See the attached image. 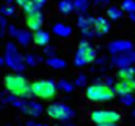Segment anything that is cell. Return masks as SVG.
Masks as SVG:
<instances>
[{"label":"cell","instance_id":"cell-1","mask_svg":"<svg viewBox=\"0 0 135 126\" xmlns=\"http://www.w3.org/2000/svg\"><path fill=\"white\" fill-rule=\"evenodd\" d=\"M5 88L6 92L19 98H32V84L21 74V73H14V74H6L5 76Z\"/></svg>","mask_w":135,"mask_h":126},{"label":"cell","instance_id":"cell-2","mask_svg":"<svg viewBox=\"0 0 135 126\" xmlns=\"http://www.w3.org/2000/svg\"><path fill=\"white\" fill-rule=\"evenodd\" d=\"M115 90L113 87L107 85L105 82H94L93 85L86 87V98L93 102H105V101H112L115 98Z\"/></svg>","mask_w":135,"mask_h":126},{"label":"cell","instance_id":"cell-3","mask_svg":"<svg viewBox=\"0 0 135 126\" xmlns=\"http://www.w3.org/2000/svg\"><path fill=\"white\" fill-rule=\"evenodd\" d=\"M3 57H5V65L8 68H11L14 73H22L25 69V66H27L24 55L19 52L17 46L14 43H11V41L6 43V46H5V55Z\"/></svg>","mask_w":135,"mask_h":126},{"label":"cell","instance_id":"cell-4","mask_svg":"<svg viewBox=\"0 0 135 126\" xmlns=\"http://www.w3.org/2000/svg\"><path fill=\"white\" fill-rule=\"evenodd\" d=\"M96 55H98V52H96V47L90 43V41H86V39H83V41H80V44H79V47H77V52H75V55H74V66H77V68H83V66H86V65H90V63H93L96 60Z\"/></svg>","mask_w":135,"mask_h":126},{"label":"cell","instance_id":"cell-5","mask_svg":"<svg viewBox=\"0 0 135 126\" xmlns=\"http://www.w3.org/2000/svg\"><path fill=\"white\" fill-rule=\"evenodd\" d=\"M46 112H47L49 118L61 122V123L71 122L75 117V110L72 107H69L68 104H63V102H52V104H49Z\"/></svg>","mask_w":135,"mask_h":126},{"label":"cell","instance_id":"cell-6","mask_svg":"<svg viewBox=\"0 0 135 126\" xmlns=\"http://www.w3.org/2000/svg\"><path fill=\"white\" fill-rule=\"evenodd\" d=\"M32 92L33 96L41 98V99H52L58 88H57V82L55 80H47V79H41V80H35L32 82Z\"/></svg>","mask_w":135,"mask_h":126},{"label":"cell","instance_id":"cell-7","mask_svg":"<svg viewBox=\"0 0 135 126\" xmlns=\"http://www.w3.org/2000/svg\"><path fill=\"white\" fill-rule=\"evenodd\" d=\"M22 114L28 115V117H33V118H38L42 115L44 112V107L41 102H38L36 99H32V98H22L19 107H17Z\"/></svg>","mask_w":135,"mask_h":126},{"label":"cell","instance_id":"cell-8","mask_svg":"<svg viewBox=\"0 0 135 126\" xmlns=\"http://www.w3.org/2000/svg\"><path fill=\"white\" fill-rule=\"evenodd\" d=\"M91 120L96 125L101 123H118L121 120L119 112L116 110H108V109H96L91 112Z\"/></svg>","mask_w":135,"mask_h":126},{"label":"cell","instance_id":"cell-9","mask_svg":"<svg viewBox=\"0 0 135 126\" xmlns=\"http://www.w3.org/2000/svg\"><path fill=\"white\" fill-rule=\"evenodd\" d=\"M135 63V51H124V52H119V54H115L112 57V65L121 68V66H129V65H134Z\"/></svg>","mask_w":135,"mask_h":126},{"label":"cell","instance_id":"cell-10","mask_svg":"<svg viewBox=\"0 0 135 126\" xmlns=\"http://www.w3.org/2000/svg\"><path fill=\"white\" fill-rule=\"evenodd\" d=\"M44 24V14L41 11H33V13H28L25 16V25L28 30H39Z\"/></svg>","mask_w":135,"mask_h":126},{"label":"cell","instance_id":"cell-11","mask_svg":"<svg viewBox=\"0 0 135 126\" xmlns=\"http://www.w3.org/2000/svg\"><path fill=\"white\" fill-rule=\"evenodd\" d=\"M113 90L118 96L123 94H129L135 92V79H129V80H118L113 85Z\"/></svg>","mask_w":135,"mask_h":126},{"label":"cell","instance_id":"cell-12","mask_svg":"<svg viewBox=\"0 0 135 126\" xmlns=\"http://www.w3.org/2000/svg\"><path fill=\"white\" fill-rule=\"evenodd\" d=\"M132 47H134L132 43H131V41H126V39H116V41H112V43L107 46V49H108V52H110L112 55L119 54V52H124V51H131Z\"/></svg>","mask_w":135,"mask_h":126},{"label":"cell","instance_id":"cell-13","mask_svg":"<svg viewBox=\"0 0 135 126\" xmlns=\"http://www.w3.org/2000/svg\"><path fill=\"white\" fill-rule=\"evenodd\" d=\"M93 30H94V35H96V36H104L105 33H108V32H110V22H108L105 17L98 16V17H94Z\"/></svg>","mask_w":135,"mask_h":126},{"label":"cell","instance_id":"cell-14","mask_svg":"<svg viewBox=\"0 0 135 126\" xmlns=\"http://www.w3.org/2000/svg\"><path fill=\"white\" fill-rule=\"evenodd\" d=\"M14 39H17V44H19V46H22V47H28L30 43L33 41V35L30 33L28 29H25V30H24V29H19L17 36H16Z\"/></svg>","mask_w":135,"mask_h":126},{"label":"cell","instance_id":"cell-15","mask_svg":"<svg viewBox=\"0 0 135 126\" xmlns=\"http://www.w3.org/2000/svg\"><path fill=\"white\" fill-rule=\"evenodd\" d=\"M33 43L36 46H47L49 43H50V33L46 30H42V29H39V30H36L33 33Z\"/></svg>","mask_w":135,"mask_h":126},{"label":"cell","instance_id":"cell-16","mask_svg":"<svg viewBox=\"0 0 135 126\" xmlns=\"http://www.w3.org/2000/svg\"><path fill=\"white\" fill-rule=\"evenodd\" d=\"M52 32H54L57 36H60V38H69V36L72 35V27L68 25V24H65V22H57V24L52 27Z\"/></svg>","mask_w":135,"mask_h":126},{"label":"cell","instance_id":"cell-17","mask_svg":"<svg viewBox=\"0 0 135 126\" xmlns=\"http://www.w3.org/2000/svg\"><path fill=\"white\" fill-rule=\"evenodd\" d=\"M116 77H118L119 80H129V79H135V68L132 66V65L118 68V74H116Z\"/></svg>","mask_w":135,"mask_h":126},{"label":"cell","instance_id":"cell-18","mask_svg":"<svg viewBox=\"0 0 135 126\" xmlns=\"http://www.w3.org/2000/svg\"><path fill=\"white\" fill-rule=\"evenodd\" d=\"M93 22H94V17H93V16H90V14H86V13L79 14V17H77V27H79L80 30L93 27Z\"/></svg>","mask_w":135,"mask_h":126},{"label":"cell","instance_id":"cell-19","mask_svg":"<svg viewBox=\"0 0 135 126\" xmlns=\"http://www.w3.org/2000/svg\"><path fill=\"white\" fill-rule=\"evenodd\" d=\"M46 2H47V0H28V3H27L22 10H24L25 14L33 13V11H41L42 6L46 5Z\"/></svg>","mask_w":135,"mask_h":126},{"label":"cell","instance_id":"cell-20","mask_svg":"<svg viewBox=\"0 0 135 126\" xmlns=\"http://www.w3.org/2000/svg\"><path fill=\"white\" fill-rule=\"evenodd\" d=\"M58 11L65 16L71 14L74 11V0H60L58 2Z\"/></svg>","mask_w":135,"mask_h":126},{"label":"cell","instance_id":"cell-21","mask_svg":"<svg viewBox=\"0 0 135 126\" xmlns=\"http://www.w3.org/2000/svg\"><path fill=\"white\" fill-rule=\"evenodd\" d=\"M90 5H91V0H74V11L77 14H83L88 11Z\"/></svg>","mask_w":135,"mask_h":126},{"label":"cell","instance_id":"cell-22","mask_svg":"<svg viewBox=\"0 0 135 126\" xmlns=\"http://www.w3.org/2000/svg\"><path fill=\"white\" fill-rule=\"evenodd\" d=\"M46 65H49L54 69H65L66 68V62L63 58H60V57H50V58H47Z\"/></svg>","mask_w":135,"mask_h":126},{"label":"cell","instance_id":"cell-23","mask_svg":"<svg viewBox=\"0 0 135 126\" xmlns=\"http://www.w3.org/2000/svg\"><path fill=\"white\" fill-rule=\"evenodd\" d=\"M74 87H75V84L69 82V80H66V79H60V80L57 82V88L61 90V92H65V93L74 92Z\"/></svg>","mask_w":135,"mask_h":126},{"label":"cell","instance_id":"cell-24","mask_svg":"<svg viewBox=\"0 0 135 126\" xmlns=\"http://www.w3.org/2000/svg\"><path fill=\"white\" fill-rule=\"evenodd\" d=\"M107 16H108L112 21H118V19L123 16V10L118 8V6H108V8H107Z\"/></svg>","mask_w":135,"mask_h":126},{"label":"cell","instance_id":"cell-25","mask_svg":"<svg viewBox=\"0 0 135 126\" xmlns=\"http://www.w3.org/2000/svg\"><path fill=\"white\" fill-rule=\"evenodd\" d=\"M0 14H3V16H14L16 14V6L14 5H11V3H5V5H2L0 6Z\"/></svg>","mask_w":135,"mask_h":126},{"label":"cell","instance_id":"cell-26","mask_svg":"<svg viewBox=\"0 0 135 126\" xmlns=\"http://www.w3.org/2000/svg\"><path fill=\"white\" fill-rule=\"evenodd\" d=\"M24 58H25V63H27V66H36L38 63L42 62V58H41L39 55H36V54H32V52H30V54H27Z\"/></svg>","mask_w":135,"mask_h":126},{"label":"cell","instance_id":"cell-27","mask_svg":"<svg viewBox=\"0 0 135 126\" xmlns=\"http://www.w3.org/2000/svg\"><path fill=\"white\" fill-rule=\"evenodd\" d=\"M121 10L126 11L127 14L131 13H135V0H124L123 5H121Z\"/></svg>","mask_w":135,"mask_h":126},{"label":"cell","instance_id":"cell-28","mask_svg":"<svg viewBox=\"0 0 135 126\" xmlns=\"http://www.w3.org/2000/svg\"><path fill=\"white\" fill-rule=\"evenodd\" d=\"M119 101H121L123 106H132V104L135 102V98H134V94L132 93H129V94H123V96H119Z\"/></svg>","mask_w":135,"mask_h":126},{"label":"cell","instance_id":"cell-29","mask_svg":"<svg viewBox=\"0 0 135 126\" xmlns=\"http://www.w3.org/2000/svg\"><path fill=\"white\" fill-rule=\"evenodd\" d=\"M86 82H88V76L80 73L75 79V87H86Z\"/></svg>","mask_w":135,"mask_h":126},{"label":"cell","instance_id":"cell-30","mask_svg":"<svg viewBox=\"0 0 135 126\" xmlns=\"http://www.w3.org/2000/svg\"><path fill=\"white\" fill-rule=\"evenodd\" d=\"M6 29H8V22H6V16L0 14V38L5 36L6 33Z\"/></svg>","mask_w":135,"mask_h":126},{"label":"cell","instance_id":"cell-31","mask_svg":"<svg viewBox=\"0 0 135 126\" xmlns=\"http://www.w3.org/2000/svg\"><path fill=\"white\" fill-rule=\"evenodd\" d=\"M42 54H44L47 58H50V57H57V49H55V47H52V46H44Z\"/></svg>","mask_w":135,"mask_h":126},{"label":"cell","instance_id":"cell-32","mask_svg":"<svg viewBox=\"0 0 135 126\" xmlns=\"http://www.w3.org/2000/svg\"><path fill=\"white\" fill-rule=\"evenodd\" d=\"M82 32V36L83 38H86V39H91V38H94L96 35H94V30H93V27H90V29H83Z\"/></svg>","mask_w":135,"mask_h":126},{"label":"cell","instance_id":"cell-33","mask_svg":"<svg viewBox=\"0 0 135 126\" xmlns=\"http://www.w3.org/2000/svg\"><path fill=\"white\" fill-rule=\"evenodd\" d=\"M17 32H19V29H16V25H13V24H8V29H6V33H8L9 36L16 38V36H17Z\"/></svg>","mask_w":135,"mask_h":126},{"label":"cell","instance_id":"cell-34","mask_svg":"<svg viewBox=\"0 0 135 126\" xmlns=\"http://www.w3.org/2000/svg\"><path fill=\"white\" fill-rule=\"evenodd\" d=\"M108 2H110V0H91V3H93L94 6H98V8H104V6H107Z\"/></svg>","mask_w":135,"mask_h":126},{"label":"cell","instance_id":"cell-35","mask_svg":"<svg viewBox=\"0 0 135 126\" xmlns=\"http://www.w3.org/2000/svg\"><path fill=\"white\" fill-rule=\"evenodd\" d=\"M94 62H96V65L102 69V68L105 66V63H107V58H105V57H101V58H98V57H96V60H94Z\"/></svg>","mask_w":135,"mask_h":126},{"label":"cell","instance_id":"cell-36","mask_svg":"<svg viewBox=\"0 0 135 126\" xmlns=\"http://www.w3.org/2000/svg\"><path fill=\"white\" fill-rule=\"evenodd\" d=\"M102 82H105V84H107V85H110V87H113V85H115V80H113V77H105Z\"/></svg>","mask_w":135,"mask_h":126},{"label":"cell","instance_id":"cell-37","mask_svg":"<svg viewBox=\"0 0 135 126\" xmlns=\"http://www.w3.org/2000/svg\"><path fill=\"white\" fill-rule=\"evenodd\" d=\"M14 2H16V5H17L19 8H24V6L28 3V0H14Z\"/></svg>","mask_w":135,"mask_h":126},{"label":"cell","instance_id":"cell-38","mask_svg":"<svg viewBox=\"0 0 135 126\" xmlns=\"http://www.w3.org/2000/svg\"><path fill=\"white\" fill-rule=\"evenodd\" d=\"M25 126H49V125H46V123H36V122H27Z\"/></svg>","mask_w":135,"mask_h":126},{"label":"cell","instance_id":"cell-39","mask_svg":"<svg viewBox=\"0 0 135 126\" xmlns=\"http://www.w3.org/2000/svg\"><path fill=\"white\" fill-rule=\"evenodd\" d=\"M96 126H119L118 123H101V125H96Z\"/></svg>","mask_w":135,"mask_h":126},{"label":"cell","instance_id":"cell-40","mask_svg":"<svg viewBox=\"0 0 135 126\" xmlns=\"http://www.w3.org/2000/svg\"><path fill=\"white\" fill-rule=\"evenodd\" d=\"M63 126H77V125H74V123H71V122H65Z\"/></svg>","mask_w":135,"mask_h":126},{"label":"cell","instance_id":"cell-41","mask_svg":"<svg viewBox=\"0 0 135 126\" xmlns=\"http://www.w3.org/2000/svg\"><path fill=\"white\" fill-rule=\"evenodd\" d=\"M129 17H131V21H132V22H135V13H131V14H129Z\"/></svg>","mask_w":135,"mask_h":126},{"label":"cell","instance_id":"cell-42","mask_svg":"<svg viewBox=\"0 0 135 126\" xmlns=\"http://www.w3.org/2000/svg\"><path fill=\"white\" fill-rule=\"evenodd\" d=\"M5 65V57H0V66Z\"/></svg>","mask_w":135,"mask_h":126},{"label":"cell","instance_id":"cell-43","mask_svg":"<svg viewBox=\"0 0 135 126\" xmlns=\"http://www.w3.org/2000/svg\"><path fill=\"white\" fill-rule=\"evenodd\" d=\"M5 3H11V2H14V0H3Z\"/></svg>","mask_w":135,"mask_h":126},{"label":"cell","instance_id":"cell-44","mask_svg":"<svg viewBox=\"0 0 135 126\" xmlns=\"http://www.w3.org/2000/svg\"><path fill=\"white\" fill-rule=\"evenodd\" d=\"M0 101H2V99H0ZM3 104H5V102H0V109H2V107H3Z\"/></svg>","mask_w":135,"mask_h":126},{"label":"cell","instance_id":"cell-45","mask_svg":"<svg viewBox=\"0 0 135 126\" xmlns=\"http://www.w3.org/2000/svg\"><path fill=\"white\" fill-rule=\"evenodd\" d=\"M132 115H134V118H135V109H134V112H132Z\"/></svg>","mask_w":135,"mask_h":126}]
</instances>
